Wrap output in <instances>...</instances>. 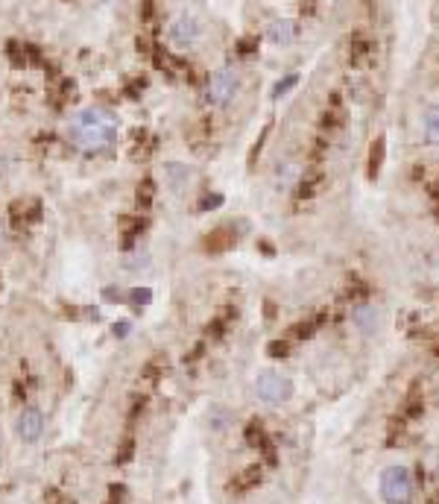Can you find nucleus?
Here are the masks:
<instances>
[{"instance_id": "nucleus-1", "label": "nucleus", "mask_w": 439, "mask_h": 504, "mask_svg": "<svg viewBox=\"0 0 439 504\" xmlns=\"http://www.w3.org/2000/svg\"><path fill=\"white\" fill-rule=\"evenodd\" d=\"M117 124H76L68 129V138L82 150H103L117 141Z\"/></svg>"}, {"instance_id": "nucleus-2", "label": "nucleus", "mask_w": 439, "mask_h": 504, "mask_svg": "<svg viewBox=\"0 0 439 504\" xmlns=\"http://www.w3.org/2000/svg\"><path fill=\"white\" fill-rule=\"evenodd\" d=\"M200 41H202V21L196 18V15L182 12V15H176L170 21V27H167V45L173 50L188 53V50H193L196 45H200Z\"/></svg>"}, {"instance_id": "nucleus-3", "label": "nucleus", "mask_w": 439, "mask_h": 504, "mask_svg": "<svg viewBox=\"0 0 439 504\" xmlns=\"http://www.w3.org/2000/svg\"><path fill=\"white\" fill-rule=\"evenodd\" d=\"M381 499L387 504H410L413 501V478L410 469L390 466L381 475Z\"/></svg>"}, {"instance_id": "nucleus-4", "label": "nucleus", "mask_w": 439, "mask_h": 504, "mask_svg": "<svg viewBox=\"0 0 439 504\" xmlns=\"http://www.w3.org/2000/svg\"><path fill=\"white\" fill-rule=\"evenodd\" d=\"M255 393L261 402L267 404H281L293 396V381L281 372H272V369H263L261 376L255 378Z\"/></svg>"}, {"instance_id": "nucleus-5", "label": "nucleus", "mask_w": 439, "mask_h": 504, "mask_svg": "<svg viewBox=\"0 0 439 504\" xmlns=\"http://www.w3.org/2000/svg\"><path fill=\"white\" fill-rule=\"evenodd\" d=\"M237 85H240V80H237V73L232 71V68H220V71H214L211 73V80H208V85H205V100H208V106H228L235 100V94H237Z\"/></svg>"}, {"instance_id": "nucleus-6", "label": "nucleus", "mask_w": 439, "mask_h": 504, "mask_svg": "<svg viewBox=\"0 0 439 504\" xmlns=\"http://www.w3.org/2000/svg\"><path fill=\"white\" fill-rule=\"evenodd\" d=\"M15 431H18V437H21V440H24L27 446L38 443L41 434H44V416H41V411H38V408H24V411L18 413Z\"/></svg>"}, {"instance_id": "nucleus-7", "label": "nucleus", "mask_w": 439, "mask_h": 504, "mask_svg": "<svg viewBox=\"0 0 439 504\" xmlns=\"http://www.w3.org/2000/svg\"><path fill=\"white\" fill-rule=\"evenodd\" d=\"M188 182H191L188 164H182V161H167V164H164V185H167V191L182 194L185 188H188Z\"/></svg>"}, {"instance_id": "nucleus-8", "label": "nucleus", "mask_w": 439, "mask_h": 504, "mask_svg": "<svg viewBox=\"0 0 439 504\" xmlns=\"http://www.w3.org/2000/svg\"><path fill=\"white\" fill-rule=\"evenodd\" d=\"M235 232L228 226H220V229H214V232H208L205 235V249L208 252H226V249H232L235 247Z\"/></svg>"}, {"instance_id": "nucleus-9", "label": "nucleus", "mask_w": 439, "mask_h": 504, "mask_svg": "<svg viewBox=\"0 0 439 504\" xmlns=\"http://www.w3.org/2000/svg\"><path fill=\"white\" fill-rule=\"evenodd\" d=\"M267 38L272 45H290L296 38V24L290 18H281V21H272L270 30H267Z\"/></svg>"}, {"instance_id": "nucleus-10", "label": "nucleus", "mask_w": 439, "mask_h": 504, "mask_svg": "<svg viewBox=\"0 0 439 504\" xmlns=\"http://www.w3.org/2000/svg\"><path fill=\"white\" fill-rule=\"evenodd\" d=\"M351 323H355L364 334H372L375 332V325H378V311L369 308V305H357V308L351 311Z\"/></svg>"}, {"instance_id": "nucleus-11", "label": "nucleus", "mask_w": 439, "mask_h": 504, "mask_svg": "<svg viewBox=\"0 0 439 504\" xmlns=\"http://www.w3.org/2000/svg\"><path fill=\"white\" fill-rule=\"evenodd\" d=\"M246 443H249V446H255V448H263V452H267V460H270V463H276L272 446H270L267 434H263V425H261L258 420H255V422H249V428H246Z\"/></svg>"}, {"instance_id": "nucleus-12", "label": "nucleus", "mask_w": 439, "mask_h": 504, "mask_svg": "<svg viewBox=\"0 0 439 504\" xmlns=\"http://www.w3.org/2000/svg\"><path fill=\"white\" fill-rule=\"evenodd\" d=\"M147 229V220L144 217H126V220H120V235H123V247L132 249V244H135V238Z\"/></svg>"}, {"instance_id": "nucleus-13", "label": "nucleus", "mask_w": 439, "mask_h": 504, "mask_svg": "<svg viewBox=\"0 0 439 504\" xmlns=\"http://www.w3.org/2000/svg\"><path fill=\"white\" fill-rule=\"evenodd\" d=\"M383 152H387V138H375V144L369 150V179H375L383 168Z\"/></svg>"}, {"instance_id": "nucleus-14", "label": "nucleus", "mask_w": 439, "mask_h": 504, "mask_svg": "<svg viewBox=\"0 0 439 504\" xmlns=\"http://www.w3.org/2000/svg\"><path fill=\"white\" fill-rule=\"evenodd\" d=\"M299 179H302L299 164H284V168H278V173H276V188L287 191V188H293V185L299 182Z\"/></svg>"}, {"instance_id": "nucleus-15", "label": "nucleus", "mask_w": 439, "mask_h": 504, "mask_svg": "<svg viewBox=\"0 0 439 504\" xmlns=\"http://www.w3.org/2000/svg\"><path fill=\"white\" fill-rule=\"evenodd\" d=\"M76 124H117L112 112H106V108H82L80 115H76Z\"/></svg>"}, {"instance_id": "nucleus-16", "label": "nucleus", "mask_w": 439, "mask_h": 504, "mask_svg": "<svg viewBox=\"0 0 439 504\" xmlns=\"http://www.w3.org/2000/svg\"><path fill=\"white\" fill-rule=\"evenodd\" d=\"M425 138L431 141V144H439V106H431L425 112Z\"/></svg>"}, {"instance_id": "nucleus-17", "label": "nucleus", "mask_w": 439, "mask_h": 504, "mask_svg": "<svg viewBox=\"0 0 439 504\" xmlns=\"http://www.w3.org/2000/svg\"><path fill=\"white\" fill-rule=\"evenodd\" d=\"M255 484H261V466H249L246 472H240V478L232 481V490H249Z\"/></svg>"}, {"instance_id": "nucleus-18", "label": "nucleus", "mask_w": 439, "mask_h": 504, "mask_svg": "<svg viewBox=\"0 0 439 504\" xmlns=\"http://www.w3.org/2000/svg\"><path fill=\"white\" fill-rule=\"evenodd\" d=\"M152 196H156V182H152L150 176L138 185V191H135V200H138V205L141 208H150L152 205Z\"/></svg>"}, {"instance_id": "nucleus-19", "label": "nucleus", "mask_w": 439, "mask_h": 504, "mask_svg": "<svg viewBox=\"0 0 439 504\" xmlns=\"http://www.w3.org/2000/svg\"><path fill=\"white\" fill-rule=\"evenodd\" d=\"M320 185H322L320 173H305V176L299 179V196H313Z\"/></svg>"}, {"instance_id": "nucleus-20", "label": "nucleus", "mask_w": 439, "mask_h": 504, "mask_svg": "<svg viewBox=\"0 0 439 504\" xmlns=\"http://www.w3.org/2000/svg\"><path fill=\"white\" fill-rule=\"evenodd\" d=\"M208 420H211V428H214V431H226L228 422H232V413H228L226 408H211Z\"/></svg>"}, {"instance_id": "nucleus-21", "label": "nucleus", "mask_w": 439, "mask_h": 504, "mask_svg": "<svg viewBox=\"0 0 439 504\" xmlns=\"http://www.w3.org/2000/svg\"><path fill=\"white\" fill-rule=\"evenodd\" d=\"M296 82H299V73H290V76H284V80H281V82L276 85V89H272V100H278V97H284V94H287V91L293 89Z\"/></svg>"}, {"instance_id": "nucleus-22", "label": "nucleus", "mask_w": 439, "mask_h": 504, "mask_svg": "<svg viewBox=\"0 0 439 504\" xmlns=\"http://www.w3.org/2000/svg\"><path fill=\"white\" fill-rule=\"evenodd\" d=\"M129 302L135 305V308H141V305H150L152 302V293H150V288H135L129 293Z\"/></svg>"}, {"instance_id": "nucleus-23", "label": "nucleus", "mask_w": 439, "mask_h": 504, "mask_svg": "<svg viewBox=\"0 0 439 504\" xmlns=\"http://www.w3.org/2000/svg\"><path fill=\"white\" fill-rule=\"evenodd\" d=\"M147 261H150V252H135V255H129L126 258V270H144L147 267Z\"/></svg>"}, {"instance_id": "nucleus-24", "label": "nucleus", "mask_w": 439, "mask_h": 504, "mask_svg": "<svg viewBox=\"0 0 439 504\" xmlns=\"http://www.w3.org/2000/svg\"><path fill=\"white\" fill-rule=\"evenodd\" d=\"M132 452H135V440H132V437H126L123 446H120V452L115 455V460H117V463H126V460L132 457Z\"/></svg>"}, {"instance_id": "nucleus-25", "label": "nucleus", "mask_w": 439, "mask_h": 504, "mask_svg": "<svg viewBox=\"0 0 439 504\" xmlns=\"http://www.w3.org/2000/svg\"><path fill=\"white\" fill-rule=\"evenodd\" d=\"M220 205H223V194L202 196V200H200V211H211V208H220Z\"/></svg>"}, {"instance_id": "nucleus-26", "label": "nucleus", "mask_w": 439, "mask_h": 504, "mask_svg": "<svg viewBox=\"0 0 439 504\" xmlns=\"http://www.w3.org/2000/svg\"><path fill=\"white\" fill-rule=\"evenodd\" d=\"M267 352H270V358H284V355H287V343H284V341H272L267 346Z\"/></svg>"}, {"instance_id": "nucleus-27", "label": "nucleus", "mask_w": 439, "mask_h": 504, "mask_svg": "<svg viewBox=\"0 0 439 504\" xmlns=\"http://www.w3.org/2000/svg\"><path fill=\"white\" fill-rule=\"evenodd\" d=\"M103 299H106V302H120V299H123V293H120L115 284H108V288L103 290Z\"/></svg>"}, {"instance_id": "nucleus-28", "label": "nucleus", "mask_w": 439, "mask_h": 504, "mask_svg": "<svg viewBox=\"0 0 439 504\" xmlns=\"http://www.w3.org/2000/svg\"><path fill=\"white\" fill-rule=\"evenodd\" d=\"M115 337H129V332H132V323L129 320H120V323H115Z\"/></svg>"}, {"instance_id": "nucleus-29", "label": "nucleus", "mask_w": 439, "mask_h": 504, "mask_svg": "<svg viewBox=\"0 0 439 504\" xmlns=\"http://www.w3.org/2000/svg\"><path fill=\"white\" fill-rule=\"evenodd\" d=\"M108 504H117V499H112V501H108Z\"/></svg>"}, {"instance_id": "nucleus-30", "label": "nucleus", "mask_w": 439, "mask_h": 504, "mask_svg": "<svg viewBox=\"0 0 439 504\" xmlns=\"http://www.w3.org/2000/svg\"><path fill=\"white\" fill-rule=\"evenodd\" d=\"M0 232H3V223H0Z\"/></svg>"}]
</instances>
